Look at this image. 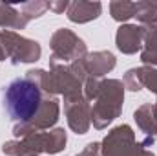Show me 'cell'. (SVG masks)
Here are the masks:
<instances>
[{
	"label": "cell",
	"instance_id": "6da1fadb",
	"mask_svg": "<svg viewBox=\"0 0 157 156\" xmlns=\"http://www.w3.org/2000/svg\"><path fill=\"white\" fill-rule=\"evenodd\" d=\"M40 101V88L26 77L11 79L2 88V109L15 123H26L35 117Z\"/></svg>",
	"mask_w": 157,
	"mask_h": 156
}]
</instances>
